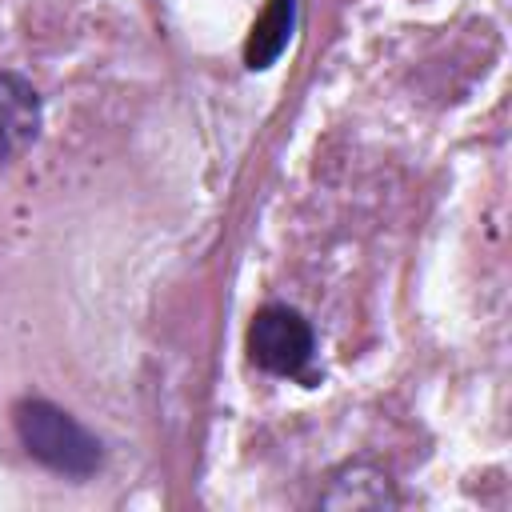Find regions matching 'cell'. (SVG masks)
<instances>
[{
	"mask_svg": "<svg viewBox=\"0 0 512 512\" xmlns=\"http://www.w3.org/2000/svg\"><path fill=\"white\" fill-rule=\"evenodd\" d=\"M324 504L328 508H340V504H352V508H384V504H396L388 480L380 472H368L364 480V468H352L348 480H336L332 492H324Z\"/></svg>",
	"mask_w": 512,
	"mask_h": 512,
	"instance_id": "5b68a950",
	"label": "cell"
},
{
	"mask_svg": "<svg viewBox=\"0 0 512 512\" xmlns=\"http://www.w3.org/2000/svg\"><path fill=\"white\" fill-rule=\"evenodd\" d=\"M248 352L264 372L296 376L312 360V328L296 308L268 304L252 316L248 328Z\"/></svg>",
	"mask_w": 512,
	"mask_h": 512,
	"instance_id": "7a4b0ae2",
	"label": "cell"
},
{
	"mask_svg": "<svg viewBox=\"0 0 512 512\" xmlns=\"http://www.w3.org/2000/svg\"><path fill=\"white\" fill-rule=\"evenodd\" d=\"M16 432L24 448L64 476H88L100 464V444L88 428H80L68 412H60L48 400H24L16 404Z\"/></svg>",
	"mask_w": 512,
	"mask_h": 512,
	"instance_id": "6da1fadb",
	"label": "cell"
},
{
	"mask_svg": "<svg viewBox=\"0 0 512 512\" xmlns=\"http://www.w3.org/2000/svg\"><path fill=\"white\" fill-rule=\"evenodd\" d=\"M40 132V96L16 72H0V164L16 160Z\"/></svg>",
	"mask_w": 512,
	"mask_h": 512,
	"instance_id": "3957f363",
	"label": "cell"
},
{
	"mask_svg": "<svg viewBox=\"0 0 512 512\" xmlns=\"http://www.w3.org/2000/svg\"><path fill=\"white\" fill-rule=\"evenodd\" d=\"M292 24H296V0H268V8L260 12V20L252 24V36L244 44L248 68H268L288 48Z\"/></svg>",
	"mask_w": 512,
	"mask_h": 512,
	"instance_id": "277c9868",
	"label": "cell"
}]
</instances>
